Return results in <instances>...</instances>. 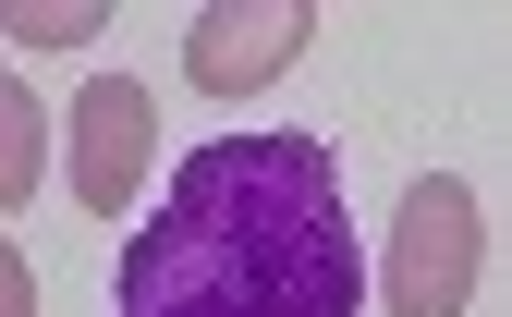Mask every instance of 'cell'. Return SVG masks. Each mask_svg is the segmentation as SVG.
<instances>
[{
  "instance_id": "cell-1",
  "label": "cell",
  "mask_w": 512,
  "mask_h": 317,
  "mask_svg": "<svg viewBox=\"0 0 512 317\" xmlns=\"http://www.w3.org/2000/svg\"><path fill=\"white\" fill-rule=\"evenodd\" d=\"M354 293V208L317 135H208L110 269V317H354Z\"/></svg>"
},
{
  "instance_id": "cell-2",
  "label": "cell",
  "mask_w": 512,
  "mask_h": 317,
  "mask_svg": "<svg viewBox=\"0 0 512 317\" xmlns=\"http://www.w3.org/2000/svg\"><path fill=\"white\" fill-rule=\"evenodd\" d=\"M476 257H488V220L452 171H427L403 220H391V257H378V293H391V317H464L476 305Z\"/></svg>"
},
{
  "instance_id": "cell-3",
  "label": "cell",
  "mask_w": 512,
  "mask_h": 317,
  "mask_svg": "<svg viewBox=\"0 0 512 317\" xmlns=\"http://www.w3.org/2000/svg\"><path fill=\"white\" fill-rule=\"evenodd\" d=\"M147 147H159V122H147V86L135 74H98L74 98V196L110 220V208H135V183H147Z\"/></svg>"
},
{
  "instance_id": "cell-4",
  "label": "cell",
  "mask_w": 512,
  "mask_h": 317,
  "mask_svg": "<svg viewBox=\"0 0 512 317\" xmlns=\"http://www.w3.org/2000/svg\"><path fill=\"white\" fill-rule=\"evenodd\" d=\"M305 25H317V13H293V0H269V13H256V0L196 13V37H183V74H196L208 98H256V86H269L281 61L305 49Z\"/></svg>"
},
{
  "instance_id": "cell-5",
  "label": "cell",
  "mask_w": 512,
  "mask_h": 317,
  "mask_svg": "<svg viewBox=\"0 0 512 317\" xmlns=\"http://www.w3.org/2000/svg\"><path fill=\"white\" fill-rule=\"evenodd\" d=\"M37 159H49V110L37 98H0V208L37 196Z\"/></svg>"
},
{
  "instance_id": "cell-6",
  "label": "cell",
  "mask_w": 512,
  "mask_h": 317,
  "mask_svg": "<svg viewBox=\"0 0 512 317\" xmlns=\"http://www.w3.org/2000/svg\"><path fill=\"white\" fill-rule=\"evenodd\" d=\"M0 25H13V49H74V37H98L86 0H25V13H0Z\"/></svg>"
},
{
  "instance_id": "cell-7",
  "label": "cell",
  "mask_w": 512,
  "mask_h": 317,
  "mask_svg": "<svg viewBox=\"0 0 512 317\" xmlns=\"http://www.w3.org/2000/svg\"><path fill=\"white\" fill-rule=\"evenodd\" d=\"M0 317H37V281H25V257H0Z\"/></svg>"
}]
</instances>
